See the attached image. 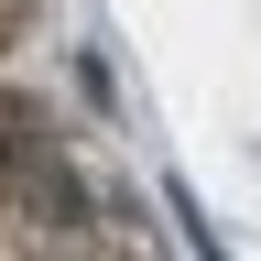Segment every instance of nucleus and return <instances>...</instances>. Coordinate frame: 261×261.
Here are the masks:
<instances>
[{"label":"nucleus","mask_w":261,"mask_h":261,"mask_svg":"<svg viewBox=\"0 0 261 261\" xmlns=\"http://www.w3.org/2000/svg\"><path fill=\"white\" fill-rule=\"evenodd\" d=\"M0 130H11V109H0Z\"/></svg>","instance_id":"obj_1"}]
</instances>
